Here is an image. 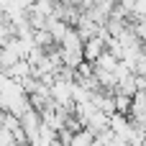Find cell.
<instances>
[{
  "label": "cell",
  "mask_w": 146,
  "mask_h": 146,
  "mask_svg": "<svg viewBox=\"0 0 146 146\" xmlns=\"http://www.w3.org/2000/svg\"><path fill=\"white\" fill-rule=\"evenodd\" d=\"M41 123H44V118H41V113H38V108H28L23 115H21V126H23V133H26V139L33 144L36 141V136H38V128H41Z\"/></svg>",
  "instance_id": "cell-1"
},
{
  "label": "cell",
  "mask_w": 146,
  "mask_h": 146,
  "mask_svg": "<svg viewBox=\"0 0 146 146\" xmlns=\"http://www.w3.org/2000/svg\"><path fill=\"white\" fill-rule=\"evenodd\" d=\"M105 49H108V38H105L103 33L85 38V59H87V62H95V59H98Z\"/></svg>",
  "instance_id": "cell-2"
}]
</instances>
